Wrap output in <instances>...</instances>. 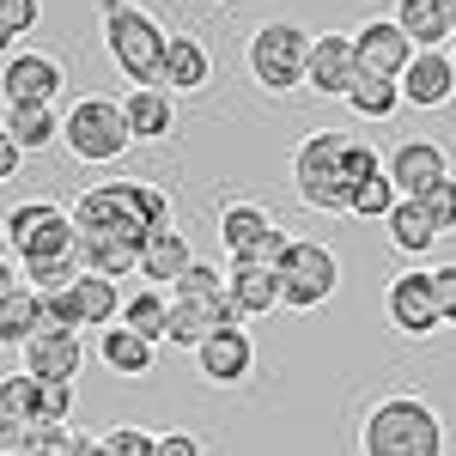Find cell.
Segmentation results:
<instances>
[{"label": "cell", "mask_w": 456, "mask_h": 456, "mask_svg": "<svg viewBox=\"0 0 456 456\" xmlns=\"http://www.w3.org/2000/svg\"><path fill=\"white\" fill-rule=\"evenodd\" d=\"M378 171H384V152L359 134H341V128H311L292 152V189L316 213H347L353 189Z\"/></svg>", "instance_id": "obj_1"}, {"label": "cell", "mask_w": 456, "mask_h": 456, "mask_svg": "<svg viewBox=\"0 0 456 456\" xmlns=\"http://www.w3.org/2000/svg\"><path fill=\"white\" fill-rule=\"evenodd\" d=\"M73 232H98V238H116V244L141 249L146 238L159 232H176L171 225V201L159 183L146 176H116V183H92L73 195Z\"/></svg>", "instance_id": "obj_2"}, {"label": "cell", "mask_w": 456, "mask_h": 456, "mask_svg": "<svg viewBox=\"0 0 456 456\" xmlns=\"http://www.w3.org/2000/svg\"><path fill=\"white\" fill-rule=\"evenodd\" d=\"M98 19H104V49L116 61V73L165 92V43H171V31L152 12H141L134 0H98Z\"/></svg>", "instance_id": "obj_3"}, {"label": "cell", "mask_w": 456, "mask_h": 456, "mask_svg": "<svg viewBox=\"0 0 456 456\" xmlns=\"http://www.w3.org/2000/svg\"><path fill=\"white\" fill-rule=\"evenodd\" d=\"M365 456H444V420L426 395H384L365 432H359Z\"/></svg>", "instance_id": "obj_4"}, {"label": "cell", "mask_w": 456, "mask_h": 456, "mask_svg": "<svg viewBox=\"0 0 456 456\" xmlns=\"http://www.w3.org/2000/svg\"><path fill=\"white\" fill-rule=\"evenodd\" d=\"M305 73H311V31H305V25L268 19V25L249 31V79H256L262 92L286 98V92L305 86Z\"/></svg>", "instance_id": "obj_5"}, {"label": "cell", "mask_w": 456, "mask_h": 456, "mask_svg": "<svg viewBox=\"0 0 456 456\" xmlns=\"http://www.w3.org/2000/svg\"><path fill=\"white\" fill-rule=\"evenodd\" d=\"M61 141H68V152L79 165H116V159L134 146V134H128V122H122V104L92 92V98H73L68 104Z\"/></svg>", "instance_id": "obj_6"}, {"label": "cell", "mask_w": 456, "mask_h": 456, "mask_svg": "<svg viewBox=\"0 0 456 456\" xmlns=\"http://www.w3.org/2000/svg\"><path fill=\"white\" fill-rule=\"evenodd\" d=\"M274 274H281V305H286V311H316V305L335 298V286H341V262H335V249L316 244V238H292Z\"/></svg>", "instance_id": "obj_7"}, {"label": "cell", "mask_w": 456, "mask_h": 456, "mask_svg": "<svg viewBox=\"0 0 456 456\" xmlns=\"http://www.w3.org/2000/svg\"><path fill=\"white\" fill-rule=\"evenodd\" d=\"M0 238L19 249V262H37V256H73V213L55 208V201H19L0 219Z\"/></svg>", "instance_id": "obj_8"}, {"label": "cell", "mask_w": 456, "mask_h": 456, "mask_svg": "<svg viewBox=\"0 0 456 456\" xmlns=\"http://www.w3.org/2000/svg\"><path fill=\"white\" fill-rule=\"evenodd\" d=\"M219 244L232 262H256V268H281L286 256V238L281 225H274V213L256 208V201H232V208L219 213Z\"/></svg>", "instance_id": "obj_9"}, {"label": "cell", "mask_w": 456, "mask_h": 456, "mask_svg": "<svg viewBox=\"0 0 456 456\" xmlns=\"http://www.w3.org/2000/svg\"><path fill=\"white\" fill-rule=\"evenodd\" d=\"M384 316L395 335H408V341H426V335H438L444 329V316H438V298H432V274L420 268H408L402 281H389L384 292Z\"/></svg>", "instance_id": "obj_10"}, {"label": "cell", "mask_w": 456, "mask_h": 456, "mask_svg": "<svg viewBox=\"0 0 456 456\" xmlns=\"http://www.w3.org/2000/svg\"><path fill=\"white\" fill-rule=\"evenodd\" d=\"M384 176L395 183L402 201H426V195L451 176V159H444V146H438V141H402L384 159Z\"/></svg>", "instance_id": "obj_11"}, {"label": "cell", "mask_w": 456, "mask_h": 456, "mask_svg": "<svg viewBox=\"0 0 456 456\" xmlns=\"http://www.w3.org/2000/svg\"><path fill=\"white\" fill-rule=\"evenodd\" d=\"M61 86H68V79H61V61H55V55H37V49L6 55V68H0L6 110H12V104H55Z\"/></svg>", "instance_id": "obj_12"}, {"label": "cell", "mask_w": 456, "mask_h": 456, "mask_svg": "<svg viewBox=\"0 0 456 456\" xmlns=\"http://www.w3.org/2000/svg\"><path fill=\"white\" fill-rule=\"evenodd\" d=\"M195 359H201V378L219 389H238L256 371V341H249V329H213L208 341L195 347Z\"/></svg>", "instance_id": "obj_13"}, {"label": "cell", "mask_w": 456, "mask_h": 456, "mask_svg": "<svg viewBox=\"0 0 456 456\" xmlns=\"http://www.w3.org/2000/svg\"><path fill=\"white\" fill-rule=\"evenodd\" d=\"M395 86H402V98L414 110H444L456 98V61L444 49H414V61H408V73Z\"/></svg>", "instance_id": "obj_14"}, {"label": "cell", "mask_w": 456, "mask_h": 456, "mask_svg": "<svg viewBox=\"0 0 456 456\" xmlns=\"http://www.w3.org/2000/svg\"><path fill=\"white\" fill-rule=\"evenodd\" d=\"M353 73H359V49H353L347 31L311 37V73H305V86H311V92H322V98H347Z\"/></svg>", "instance_id": "obj_15"}, {"label": "cell", "mask_w": 456, "mask_h": 456, "mask_svg": "<svg viewBox=\"0 0 456 456\" xmlns=\"http://www.w3.org/2000/svg\"><path fill=\"white\" fill-rule=\"evenodd\" d=\"M353 49H359V68H365V73H384V79H402L408 61H414V43L402 37L395 19H365L359 37H353Z\"/></svg>", "instance_id": "obj_16"}, {"label": "cell", "mask_w": 456, "mask_h": 456, "mask_svg": "<svg viewBox=\"0 0 456 456\" xmlns=\"http://www.w3.org/2000/svg\"><path fill=\"white\" fill-rule=\"evenodd\" d=\"M19 353H25V371L43 378V384H73V378H79V365H86L79 335H61V329H37Z\"/></svg>", "instance_id": "obj_17"}, {"label": "cell", "mask_w": 456, "mask_h": 456, "mask_svg": "<svg viewBox=\"0 0 456 456\" xmlns=\"http://www.w3.org/2000/svg\"><path fill=\"white\" fill-rule=\"evenodd\" d=\"M122 122H128L134 141H165L176 128V98L159 92V86H134V92L122 98Z\"/></svg>", "instance_id": "obj_18"}, {"label": "cell", "mask_w": 456, "mask_h": 456, "mask_svg": "<svg viewBox=\"0 0 456 456\" xmlns=\"http://www.w3.org/2000/svg\"><path fill=\"white\" fill-rule=\"evenodd\" d=\"M225 292H232V305L249 316H268V311H281V274L274 268H256V262H232L225 268Z\"/></svg>", "instance_id": "obj_19"}, {"label": "cell", "mask_w": 456, "mask_h": 456, "mask_svg": "<svg viewBox=\"0 0 456 456\" xmlns=\"http://www.w3.org/2000/svg\"><path fill=\"white\" fill-rule=\"evenodd\" d=\"M208 73H213L208 43L189 37V31H171V43H165V92H171V98L176 92H201Z\"/></svg>", "instance_id": "obj_20"}, {"label": "cell", "mask_w": 456, "mask_h": 456, "mask_svg": "<svg viewBox=\"0 0 456 456\" xmlns=\"http://www.w3.org/2000/svg\"><path fill=\"white\" fill-rule=\"evenodd\" d=\"M98 359H104L116 378H146L152 359H159V341H146V335H134V329L110 322L104 335H98Z\"/></svg>", "instance_id": "obj_21"}, {"label": "cell", "mask_w": 456, "mask_h": 456, "mask_svg": "<svg viewBox=\"0 0 456 456\" xmlns=\"http://www.w3.org/2000/svg\"><path fill=\"white\" fill-rule=\"evenodd\" d=\"M73 256L86 274H104V281H128L141 274V249L116 244V238H98V232H73Z\"/></svg>", "instance_id": "obj_22"}, {"label": "cell", "mask_w": 456, "mask_h": 456, "mask_svg": "<svg viewBox=\"0 0 456 456\" xmlns=\"http://www.w3.org/2000/svg\"><path fill=\"white\" fill-rule=\"evenodd\" d=\"M0 128L19 141V152H49L61 141V110L55 104H12L0 116Z\"/></svg>", "instance_id": "obj_23"}, {"label": "cell", "mask_w": 456, "mask_h": 456, "mask_svg": "<svg viewBox=\"0 0 456 456\" xmlns=\"http://www.w3.org/2000/svg\"><path fill=\"white\" fill-rule=\"evenodd\" d=\"M189 262H195L189 238H183V232H159V238H146V244H141V281H152V286H176Z\"/></svg>", "instance_id": "obj_24"}, {"label": "cell", "mask_w": 456, "mask_h": 456, "mask_svg": "<svg viewBox=\"0 0 456 456\" xmlns=\"http://www.w3.org/2000/svg\"><path fill=\"white\" fill-rule=\"evenodd\" d=\"M395 25L414 49H444L451 43V19H444V0H402L395 6Z\"/></svg>", "instance_id": "obj_25"}, {"label": "cell", "mask_w": 456, "mask_h": 456, "mask_svg": "<svg viewBox=\"0 0 456 456\" xmlns=\"http://www.w3.org/2000/svg\"><path fill=\"white\" fill-rule=\"evenodd\" d=\"M384 232L402 256H426V249L438 244V225H432V213H426L420 201H395L389 219H384Z\"/></svg>", "instance_id": "obj_26"}, {"label": "cell", "mask_w": 456, "mask_h": 456, "mask_svg": "<svg viewBox=\"0 0 456 456\" xmlns=\"http://www.w3.org/2000/svg\"><path fill=\"white\" fill-rule=\"evenodd\" d=\"M68 292H73V305H79V316H86V329H110V322L122 316V292H116V281H104V274H79Z\"/></svg>", "instance_id": "obj_27"}, {"label": "cell", "mask_w": 456, "mask_h": 456, "mask_svg": "<svg viewBox=\"0 0 456 456\" xmlns=\"http://www.w3.org/2000/svg\"><path fill=\"white\" fill-rule=\"evenodd\" d=\"M347 104L365 116V122H384V116H395L402 110V86L395 79H384V73H353V86H347Z\"/></svg>", "instance_id": "obj_28"}, {"label": "cell", "mask_w": 456, "mask_h": 456, "mask_svg": "<svg viewBox=\"0 0 456 456\" xmlns=\"http://www.w3.org/2000/svg\"><path fill=\"white\" fill-rule=\"evenodd\" d=\"M37 329H43V292L19 286V292L0 305V347H25Z\"/></svg>", "instance_id": "obj_29"}, {"label": "cell", "mask_w": 456, "mask_h": 456, "mask_svg": "<svg viewBox=\"0 0 456 456\" xmlns=\"http://www.w3.org/2000/svg\"><path fill=\"white\" fill-rule=\"evenodd\" d=\"M165 311H171V298L159 292V286H141V292H128L122 298V329H134V335H146V341H165Z\"/></svg>", "instance_id": "obj_30"}, {"label": "cell", "mask_w": 456, "mask_h": 456, "mask_svg": "<svg viewBox=\"0 0 456 456\" xmlns=\"http://www.w3.org/2000/svg\"><path fill=\"white\" fill-rule=\"evenodd\" d=\"M86 268H79V256H37V262H19V281L31 286V292H68Z\"/></svg>", "instance_id": "obj_31"}, {"label": "cell", "mask_w": 456, "mask_h": 456, "mask_svg": "<svg viewBox=\"0 0 456 456\" xmlns=\"http://www.w3.org/2000/svg\"><path fill=\"white\" fill-rule=\"evenodd\" d=\"M37 408H43V378H31V371L0 378V414H12L19 426H37Z\"/></svg>", "instance_id": "obj_32"}, {"label": "cell", "mask_w": 456, "mask_h": 456, "mask_svg": "<svg viewBox=\"0 0 456 456\" xmlns=\"http://www.w3.org/2000/svg\"><path fill=\"white\" fill-rule=\"evenodd\" d=\"M208 335H213L208 311H201V305H176V298H171V311H165V347H189V353H195Z\"/></svg>", "instance_id": "obj_33"}, {"label": "cell", "mask_w": 456, "mask_h": 456, "mask_svg": "<svg viewBox=\"0 0 456 456\" xmlns=\"http://www.w3.org/2000/svg\"><path fill=\"white\" fill-rule=\"evenodd\" d=\"M219 292H225V268H213V262H189L183 281L171 286L176 305H208V298H219Z\"/></svg>", "instance_id": "obj_34"}, {"label": "cell", "mask_w": 456, "mask_h": 456, "mask_svg": "<svg viewBox=\"0 0 456 456\" xmlns=\"http://www.w3.org/2000/svg\"><path fill=\"white\" fill-rule=\"evenodd\" d=\"M395 201H402V195H395V183L378 171V176H365V183L353 189L347 213H353V219H389V208H395Z\"/></svg>", "instance_id": "obj_35"}, {"label": "cell", "mask_w": 456, "mask_h": 456, "mask_svg": "<svg viewBox=\"0 0 456 456\" xmlns=\"http://www.w3.org/2000/svg\"><path fill=\"white\" fill-rule=\"evenodd\" d=\"M43 329H61V335H79V329H86L73 292H49V298H43Z\"/></svg>", "instance_id": "obj_36"}, {"label": "cell", "mask_w": 456, "mask_h": 456, "mask_svg": "<svg viewBox=\"0 0 456 456\" xmlns=\"http://www.w3.org/2000/svg\"><path fill=\"white\" fill-rule=\"evenodd\" d=\"M98 444H104V456H152V432H141V426H110Z\"/></svg>", "instance_id": "obj_37"}, {"label": "cell", "mask_w": 456, "mask_h": 456, "mask_svg": "<svg viewBox=\"0 0 456 456\" xmlns=\"http://www.w3.org/2000/svg\"><path fill=\"white\" fill-rule=\"evenodd\" d=\"M420 208L432 213V225H438V238H444V232H456V176H444V183H438V189L426 195Z\"/></svg>", "instance_id": "obj_38"}, {"label": "cell", "mask_w": 456, "mask_h": 456, "mask_svg": "<svg viewBox=\"0 0 456 456\" xmlns=\"http://www.w3.org/2000/svg\"><path fill=\"white\" fill-rule=\"evenodd\" d=\"M37 19H43L37 0H0V31H6V37H31Z\"/></svg>", "instance_id": "obj_39"}, {"label": "cell", "mask_w": 456, "mask_h": 456, "mask_svg": "<svg viewBox=\"0 0 456 456\" xmlns=\"http://www.w3.org/2000/svg\"><path fill=\"white\" fill-rule=\"evenodd\" d=\"M432 274V298H438V316L444 322H456V262H444V268H426Z\"/></svg>", "instance_id": "obj_40"}, {"label": "cell", "mask_w": 456, "mask_h": 456, "mask_svg": "<svg viewBox=\"0 0 456 456\" xmlns=\"http://www.w3.org/2000/svg\"><path fill=\"white\" fill-rule=\"evenodd\" d=\"M68 414H73V384H43V408H37V420L68 426Z\"/></svg>", "instance_id": "obj_41"}, {"label": "cell", "mask_w": 456, "mask_h": 456, "mask_svg": "<svg viewBox=\"0 0 456 456\" xmlns=\"http://www.w3.org/2000/svg\"><path fill=\"white\" fill-rule=\"evenodd\" d=\"M201 311H208V322H213V329H244V311L232 305V292H219V298H208Z\"/></svg>", "instance_id": "obj_42"}, {"label": "cell", "mask_w": 456, "mask_h": 456, "mask_svg": "<svg viewBox=\"0 0 456 456\" xmlns=\"http://www.w3.org/2000/svg\"><path fill=\"white\" fill-rule=\"evenodd\" d=\"M152 456H201V444L189 432H165V438H152Z\"/></svg>", "instance_id": "obj_43"}, {"label": "cell", "mask_w": 456, "mask_h": 456, "mask_svg": "<svg viewBox=\"0 0 456 456\" xmlns=\"http://www.w3.org/2000/svg\"><path fill=\"white\" fill-rule=\"evenodd\" d=\"M19 165H25V152H19V141L0 128V183H12V176H19Z\"/></svg>", "instance_id": "obj_44"}, {"label": "cell", "mask_w": 456, "mask_h": 456, "mask_svg": "<svg viewBox=\"0 0 456 456\" xmlns=\"http://www.w3.org/2000/svg\"><path fill=\"white\" fill-rule=\"evenodd\" d=\"M19 268H12V262H6V256H0V305H6V298H12V292H19Z\"/></svg>", "instance_id": "obj_45"}, {"label": "cell", "mask_w": 456, "mask_h": 456, "mask_svg": "<svg viewBox=\"0 0 456 456\" xmlns=\"http://www.w3.org/2000/svg\"><path fill=\"white\" fill-rule=\"evenodd\" d=\"M68 456H104V444H98V438H73Z\"/></svg>", "instance_id": "obj_46"}, {"label": "cell", "mask_w": 456, "mask_h": 456, "mask_svg": "<svg viewBox=\"0 0 456 456\" xmlns=\"http://www.w3.org/2000/svg\"><path fill=\"white\" fill-rule=\"evenodd\" d=\"M444 19H451V31H456V0H444Z\"/></svg>", "instance_id": "obj_47"}, {"label": "cell", "mask_w": 456, "mask_h": 456, "mask_svg": "<svg viewBox=\"0 0 456 456\" xmlns=\"http://www.w3.org/2000/svg\"><path fill=\"white\" fill-rule=\"evenodd\" d=\"M6 49H12V37H6V31H0V55H6Z\"/></svg>", "instance_id": "obj_48"}, {"label": "cell", "mask_w": 456, "mask_h": 456, "mask_svg": "<svg viewBox=\"0 0 456 456\" xmlns=\"http://www.w3.org/2000/svg\"><path fill=\"white\" fill-rule=\"evenodd\" d=\"M451 43H456V31H451Z\"/></svg>", "instance_id": "obj_49"}, {"label": "cell", "mask_w": 456, "mask_h": 456, "mask_svg": "<svg viewBox=\"0 0 456 456\" xmlns=\"http://www.w3.org/2000/svg\"><path fill=\"white\" fill-rule=\"evenodd\" d=\"M19 456H25V451H19Z\"/></svg>", "instance_id": "obj_50"}]
</instances>
